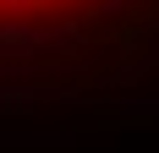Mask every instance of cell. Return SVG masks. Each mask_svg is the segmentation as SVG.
I'll return each instance as SVG.
<instances>
[{"label":"cell","instance_id":"cell-1","mask_svg":"<svg viewBox=\"0 0 159 153\" xmlns=\"http://www.w3.org/2000/svg\"><path fill=\"white\" fill-rule=\"evenodd\" d=\"M137 0H0V38H55L71 28L110 22Z\"/></svg>","mask_w":159,"mask_h":153}]
</instances>
